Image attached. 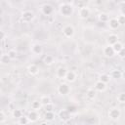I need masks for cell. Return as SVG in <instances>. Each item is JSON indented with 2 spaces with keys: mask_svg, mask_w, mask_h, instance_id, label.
Returning a JSON list of instances; mask_svg holds the SVG:
<instances>
[{
  "mask_svg": "<svg viewBox=\"0 0 125 125\" xmlns=\"http://www.w3.org/2000/svg\"><path fill=\"white\" fill-rule=\"evenodd\" d=\"M95 89L96 91H99V92H104L106 89V83H104L101 80H99L95 83Z\"/></svg>",
  "mask_w": 125,
  "mask_h": 125,
  "instance_id": "obj_15",
  "label": "cell"
},
{
  "mask_svg": "<svg viewBox=\"0 0 125 125\" xmlns=\"http://www.w3.org/2000/svg\"><path fill=\"white\" fill-rule=\"evenodd\" d=\"M40 101H41V103H42V104H43V105H45V104H48L52 103V101H51L50 97H48V96H42V97L40 98Z\"/></svg>",
  "mask_w": 125,
  "mask_h": 125,
  "instance_id": "obj_27",
  "label": "cell"
},
{
  "mask_svg": "<svg viewBox=\"0 0 125 125\" xmlns=\"http://www.w3.org/2000/svg\"><path fill=\"white\" fill-rule=\"evenodd\" d=\"M44 118L46 121H53L55 119V113L53 111H46Z\"/></svg>",
  "mask_w": 125,
  "mask_h": 125,
  "instance_id": "obj_23",
  "label": "cell"
},
{
  "mask_svg": "<svg viewBox=\"0 0 125 125\" xmlns=\"http://www.w3.org/2000/svg\"><path fill=\"white\" fill-rule=\"evenodd\" d=\"M111 77L115 78V79H119L122 78V71L119 69H114L111 71Z\"/></svg>",
  "mask_w": 125,
  "mask_h": 125,
  "instance_id": "obj_24",
  "label": "cell"
},
{
  "mask_svg": "<svg viewBox=\"0 0 125 125\" xmlns=\"http://www.w3.org/2000/svg\"><path fill=\"white\" fill-rule=\"evenodd\" d=\"M11 58L9 57L8 54H2L1 58H0V62L3 63V64H8L10 62H11Z\"/></svg>",
  "mask_w": 125,
  "mask_h": 125,
  "instance_id": "obj_21",
  "label": "cell"
},
{
  "mask_svg": "<svg viewBox=\"0 0 125 125\" xmlns=\"http://www.w3.org/2000/svg\"><path fill=\"white\" fill-rule=\"evenodd\" d=\"M122 78H123V79H125V70H124V71H122Z\"/></svg>",
  "mask_w": 125,
  "mask_h": 125,
  "instance_id": "obj_39",
  "label": "cell"
},
{
  "mask_svg": "<svg viewBox=\"0 0 125 125\" xmlns=\"http://www.w3.org/2000/svg\"><path fill=\"white\" fill-rule=\"evenodd\" d=\"M66 73H67V69L64 66H60V67H58V69L56 71V76L59 79H64Z\"/></svg>",
  "mask_w": 125,
  "mask_h": 125,
  "instance_id": "obj_9",
  "label": "cell"
},
{
  "mask_svg": "<svg viewBox=\"0 0 125 125\" xmlns=\"http://www.w3.org/2000/svg\"><path fill=\"white\" fill-rule=\"evenodd\" d=\"M90 16V10L88 7H81L79 9V17L83 20L88 19Z\"/></svg>",
  "mask_w": 125,
  "mask_h": 125,
  "instance_id": "obj_10",
  "label": "cell"
},
{
  "mask_svg": "<svg viewBox=\"0 0 125 125\" xmlns=\"http://www.w3.org/2000/svg\"><path fill=\"white\" fill-rule=\"evenodd\" d=\"M27 72H28L30 75H36V74H38V72H39V67H38L36 64H34V63L29 64V65L27 66Z\"/></svg>",
  "mask_w": 125,
  "mask_h": 125,
  "instance_id": "obj_13",
  "label": "cell"
},
{
  "mask_svg": "<svg viewBox=\"0 0 125 125\" xmlns=\"http://www.w3.org/2000/svg\"><path fill=\"white\" fill-rule=\"evenodd\" d=\"M117 101L121 104H125V92H121L117 96Z\"/></svg>",
  "mask_w": 125,
  "mask_h": 125,
  "instance_id": "obj_29",
  "label": "cell"
},
{
  "mask_svg": "<svg viewBox=\"0 0 125 125\" xmlns=\"http://www.w3.org/2000/svg\"><path fill=\"white\" fill-rule=\"evenodd\" d=\"M120 12H121V15L125 16V1L122 2L121 5H120Z\"/></svg>",
  "mask_w": 125,
  "mask_h": 125,
  "instance_id": "obj_36",
  "label": "cell"
},
{
  "mask_svg": "<svg viewBox=\"0 0 125 125\" xmlns=\"http://www.w3.org/2000/svg\"><path fill=\"white\" fill-rule=\"evenodd\" d=\"M27 117H28V119H29V122H36V121L38 120V118H39V114H38L37 110L32 109V110H30V111L28 112Z\"/></svg>",
  "mask_w": 125,
  "mask_h": 125,
  "instance_id": "obj_12",
  "label": "cell"
},
{
  "mask_svg": "<svg viewBox=\"0 0 125 125\" xmlns=\"http://www.w3.org/2000/svg\"><path fill=\"white\" fill-rule=\"evenodd\" d=\"M6 120V115H5V112L4 110H0V123L3 124Z\"/></svg>",
  "mask_w": 125,
  "mask_h": 125,
  "instance_id": "obj_33",
  "label": "cell"
},
{
  "mask_svg": "<svg viewBox=\"0 0 125 125\" xmlns=\"http://www.w3.org/2000/svg\"><path fill=\"white\" fill-rule=\"evenodd\" d=\"M41 12H42V14L45 15V16H50V15L54 12V8H53V6L50 5V4H44V5L42 6V8H41Z\"/></svg>",
  "mask_w": 125,
  "mask_h": 125,
  "instance_id": "obj_8",
  "label": "cell"
},
{
  "mask_svg": "<svg viewBox=\"0 0 125 125\" xmlns=\"http://www.w3.org/2000/svg\"><path fill=\"white\" fill-rule=\"evenodd\" d=\"M7 54L9 55V57L11 58V60H15V59L17 58V52H16L15 50H13V49H11V50H9Z\"/></svg>",
  "mask_w": 125,
  "mask_h": 125,
  "instance_id": "obj_30",
  "label": "cell"
},
{
  "mask_svg": "<svg viewBox=\"0 0 125 125\" xmlns=\"http://www.w3.org/2000/svg\"><path fill=\"white\" fill-rule=\"evenodd\" d=\"M54 61H55V59H54V57H53L52 55H46V56L44 57V59H43V62H44L46 65H51V64H53V63H54Z\"/></svg>",
  "mask_w": 125,
  "mask_h": 125,
  "instance_id": "obj_18",
  "label": "cell"
},
{
  "mask_svg": "<svg viewBox=\"0 0 125 125\" xmlns=\"http://www.w3.org/2000/svg\"><path fill=\"white\" fill-rule=\"evenodd\" d=\"M108 26H109V28H110V29H112V30L117 29V28L120 26V23H119V21H118L117 18L109 19V21H108Z\"/></svg>",
  "mask_w": 125,
  "mask_h": 125,
  "instance_id": "obj_11",
  "label": "cell"
},
{
  "mask_svg": "<svg viewBox=\"0 0 125 125\" xmlns=\"http://www.w3.org/2000/svg\"><path fill=\"white\" fill-rule=\"evenodd\" d=\"M1 34H2V40H4L5 39V33H4V31H1Z\"/></svg>",
  "mask_w": 125,
  "mask_h": 125,
  "instance_id": "obj_38",
  "label": "cell"
},
{
  "mask_svg": "<svg viewBox=\"0 0 125 125\" xmlns=\"http://www.w3.org/2000/svg\"><path fill=\"white\" fill-rule=\"evenodd\" d=\"M117 20L120 23V25H124L125 24V16L124 15H120L117 17Z\"/></svg>",
  "mask_w": 125,
  "mask_h": 125,
  "instance_id": "obj_32",
  "label": "cell"
},
{
  "mask_svg": "<svg viewBox=\"0 0 125 125\" xmlns=\"http://www.w3.org/2000/svg\"><path fill=\"white\" fill-rule=\"evenodd\" d=\"M66 108H67V110H68L70 113H73V112L76 111V107H75L74 105H69V106H67Z\"/></svg>",
  "mask_w": 125,
  "mask_h": 125,
  "instance_id": "obj_37",
  "label": "cell"
},
{
  "mask_svg": "<svg viewBox=\"0 0 125 125\" xmlns=\"http://www.w3.org/2000/svg\"><path fill=\"white\" fill-rule=\"evenodd\" d=\"M42 105H43V104H42V103H41L40 100H39V101L35 100V101H32V102H31V108H32V109L38 110V109L41 108Z\"/></svg>",
  "mask_w": 125,
  "mask_h": 125,
  "instance_id": "obj_20",
  "label": "cell"
},
{
  "mask_svg": "<svg viewBox=\"0 0 125 125\" xmlns=\"http://www.w3.org/2000/svg\"><path fill=\"white\" fill-rule=\"evenodd\" d=\"M19 123L20 124H27V123H29V119L27 116H21V118H19Z\"/></svg>",
  "mask_w": 125,
  "mask_h": 125,
  "instance_id": "obj_31",
  "label": "cell"
},
{
  "mask_svg": "<svg viewBox=\"0 0 125 125\" xmlns=\"http://www.w3.org/2000/svg\"><path fill=\"white\" fill-rule=\"evenodd\" d=\"M118 41V36L116 35V34H109L108 36H107V38H106V43H107V45H113L114 43H116Z\"/></svg>",
  "mask_w": 125,
  "mask_h": 125,
  "instance_id": "obj_17",
  "label": "cell"
},
{
  "mask_svg": "<svg viewBox=\"0 0 125 125\" xmlns=\"http://www.w3.org/2000/svg\"><path fill=\"white\" fill-rule=\"evenodd\" d=\"M62 33H63V35H64L65 37L71 38V37L74 35V28H73V26L70 25V24H67V25L63 26V28H62Z\"/></svg>",
  "mask_w": 125,
  "mask_h": 125,
  "instance_id": "obj_5",
  "label": "cell"
},
{
  "mask_svg": "<svg viewBox=\"0 0 125 125\" xmlns=\"http://www.w3.org/2000/svg\"><path fill=\"white\" fill-rule=\"evenodd\" d=\"M44 108H45L46 111H53L54 105H53L52 103H50V104H45V105H44Z\"/></svg>",
  "mask_w": 125,
  "mask_h": 125,
  "instance_id": "obj_34",
  "label": "cell"
},
{
  "mask_svg": "<svg viewBox=\"0 0 125 125\" xmlns=\"http://www.w3.org/2000/svg\"><path fill=\"white\" fill-rule=\"evenodd\" d=\"M98 18H99V21H102V22H108V21H109V17L105 13H101L98 16Z\"/></svg>",
  "mask_w": 125,
  "mask_h": 125,
  "instance_id": "obj_22",
  "label": "cell"
},
{
  "mask_svg": "<svg viewBox=\"0 0 125 125\" xmlns=\"http://www.w3.org/2000/svg\"><path fill=\"white\" fill-rule=\"evenodd\" d=\"M67 82H74L75 79H76V73L72 70H67V73L65 75V78H64Z\"/></svg>",
  "mask_w": 125,
  "mask_h": 125,
  "instance_id": "obj_16",
  "label": "cell"
},
{
  "mask_svg": "<svg viewBox=\"0 0 125 125\" xmlns=\"http://www.w3.org/2000/svg\"><path fill=\"white\" fill-rule=\"evenodd\" d=\"M99 80H101L102 82L104 83H108L110 81V76L106 73H104V74H101L100 77H99Z\"/></svg>",
  "mask_w": 125,
  "mask_h": 125,
  "instance_id": "obj_25",
  "label": "cell"
},
{
  "mask_svg": "<svg viewBox=\"0 0 125 125\" xmlns=\"http://www.w3.org/2000/svg\"><path fill=\"white\" fill-rule=\"evenodd\" d=\"M103 52H104V55L105 57H107V58H111V57H113V56L116 54L115 51H114V49H113V47H112L111 45H106V46L104 48Z\"/></svg>",
  "mask_w": 125,
  "mask_h": 125,
  "instance_id": "obj_7",
  "label": "cell"
},
{
  "mask_svg": "<svg viewBox=\"0 0 125 125\" xmlns=\"http://www.w3.org/2000/svg\"><path fill=\"white\" fill-rule=\"evenodd\" d=\"M117 54H118V57H119V58L124 59V58H125V47H123Z\"/></svg>",
  "mask_w": 125,
  "mask_h": 125,
  "instance_id": "obj_35",
  "label": "cell"
},
{
  "mask_svg": "<svg viewBox=\"0 0 125 125\" xmlns=\"http://www.w3.org/2000/svg\"><path fill=\"white\" fill-rule=\"evenodd\" d=\"M108 118L112 121H117L121 116V110L118 107H111L107 112Z\"/></svg>",
  "mask_w": 125,
  "mask_h": 125,
  "instance_id": "obj_2",
  "label": "cell"
},
{
  "mask_svg": "<svg viewBox=\"0 0 125 125\" xmlns=\"http://www.w3.org/2000/svg\"><path fill=\"white\" fill-rule=\"evenodd\" d=\"M96 94H97V92H96V89L90 88V89H88V90H87L86 96H87V98H88L89 100H94V99L96 98Z\"/></svg>",
  "mask_w": 125,
  "mask_h": 125,
  "instance_id": "obj_19",
  "label": "cell"
},
{
  "mask_svg": "<svg viewBox=\"0 0 125 125\" xmlns=\"http://www.w3.org/2000/svg\"><path fill=\"white\" fill-rule=\"evenodd\" d=\"M31 52L34 55H41L43 52V47L40 44H34L31 46Z\"/></svg>",
  "mask_w": 125,
  "mask_h": 125,
  "instance_id": "obj_14",
  "label": "cell"
},
{
  "mask_svg": "<svg viewBox=\"0 0 125 125\" xmlns=\"http://www.w3.org/2000/svg\"><path fill=\"white\" fill-rule=\"evenodd\" d=\"M112 47H113V49H114V51H115V53L117 54L122 48H123V45H122V43L121 42H119V41H117L116 43H114L113 45H112Z\"/></svg>",
  "mask_w": 125,
  "mask_h": 125,
  "instance_id": "obj_26",
  "label": "cell"
},
{
  "mask_svg": "<svg viewBox=\"0 0 125 125\" xmlns=\"http://www.w3.org/2000/svg\"><path fill=\"white\" fill-rule=\"evenodd\" d=\"M60 13L63 17H70L73 13V7L70 4H62L60 6Z\"/></svg>",
  "mask_w": 125,
  "mask_h": 125,
  "instance_id": "obj_1",
  "label": "cell"
},
{
  "mask_svg": "<svg viewBox=\"0 0 125 125\" xmlns=\"http://www.w3.org/2000/svg\"><path fill=\"white\" fill-rule=\"evenodd\" d=\"M70 115H71V113L67 110V108H62V109H61V110L59 111V117H60V119L62 120V121L68 120V119L70 118Z\"/></svg>",
  "mask_w": 125,
  "mask_h": 125,
  "instance_id": "obj_6",
  "label": "cell"
},
{
  "mask_svg": "<svg viewBox=\"0 0 125 125\" xmlns=\"http://www.w3.org/2000/svg\"><path fill=\"white\" fill-rule=\"evenodd\" d=\"M57 91H58V93H59L60 95L64 96V95H67V94L70 92V87H69V85H68L67 83H61V84L58 86Z\"/></svg>",
  "mask_w": 125,
  "mask_h": 125,
  "instance_id": "obj_4",
  "label": "cell"
},
{
  "mask_svg": "<svg viewBox=\"0 0 125 125\" xmlns=\"http://www.w3.org/2000/svg\"><path fill=\"white\" fill-rule=\"evenodd\" d=\"M21 21L24 23L30 22L34 19V14L31 11H24L21 16Z\"/></svg>",
  "mask_w": 125,
  "mask_h": 125,
  "instance_id": "obj_3",
  "label": "cell"
},
{
  "mask_svg": "<svg viewBox=\"0 0 125 125\" xmlns=\"http://www.w3.org/2000/svg\"><path fill=\"white\" fill-rule=\"evenodd\" d=\"M21 116H22V111H21V109L15 108V109L13 110V117H14V118H21Z\"/></svg>",
  "mask_w": 125,
  "mask_h": 125,
  "instance_id": "obj_28",
  "label": "cell"
}]
</instances>
